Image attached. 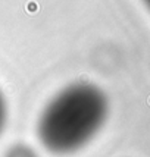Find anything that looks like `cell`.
<instances>
[{"instance_id":"cell-1","label":"cell","mask_w":150,"mask_h":157,"mask_svg":"<svg viewBox=\"0 0 150 157\" xmlns=\"http://www.w3.org/2000/svg\"><path fill=\"white\" fill-rule=\"evenodd\" d=\"M106 100L89 84L69 85L55 96L40 115L37 131L41 144L52 153L77 151L102 126Z\"/></svg>"},{"instance_id":"cell-2","label":"cell","mask_w":150,"mask_h":157,"mask_svg":"<svg viewBox=\"0 0 150 157\" xmlns=\"http://www.w3.org/2000/svg\"><path fill=\"white\" fill-rule=\"evenodd\" d=\"M5 122H6V103H5V98L0 93V132L5 126Z\"/></svg>"}]
</instances>
